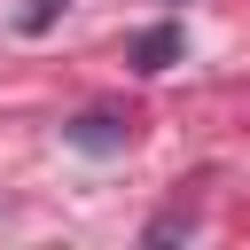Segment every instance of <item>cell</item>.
Listing matches in <instances>:
<instances>
[{"label":"cell","mask_w":250,"mask_h":250,"mask_svg":"<svg viewBox=\"0 0 250 250\" xmlns=\"http://www.w3.org/2000/svg\"><path fill=\"white\" fill-rule=\"evenodd\" d=\"M62 133H70V148H94V156H109V148H125V141H133V125H125V117H109V109H86V117H78V125H62Z\"/></svg>","instance_id":"1"},{"label":"cell","mask_w":250,"mask_h":250,"mask_svg":"<svg viewBox=\"0 0 250 250\" xmlns=\"http://www.w3.org/2000/svg\"><path fill=\"white\" fill-rule=\"evenodd\" d=\"M172 55H180V31L172 23H156V31L133 39V70H172Z\"/></svg>","instance_id":"2"},{"label":"cell","mask_w":250,"mask_h":250,"mask_svg":"<svg viewBox=\"0 0 250 250\" xmlns=\"http://www.w3.org/2000/svg\"><path fill=\"white\" fill-rule=\"evenodd\" d=\"M55 16H62V0H23V8H16V23H23V31H47Z\"/></svg>","instance_id":"3"},{"label":"cell","mask_w":250,"mask_h":250,"mask_svg":"<svg viewBox=\"0 0 250 250\" xmlns=\"http://www.w3.org/2000/svg\"><path fill=\"white\" fill-rule=\"evenodd\" d=\"M188 227H195V211H164V219L148 227V242H172V234H188Z\"/></svg>","instance_id":"4"}]
</instances>
